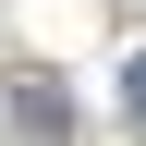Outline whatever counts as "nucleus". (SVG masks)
Returning <instances> with one entry per match:
<instances>
[{
	"instance_id": "1",
	"label": "nucleus",
	"mask_w": 146,
	"mask_h": 146,
	"mask_svg": "<svg viewBox=\"0 0 146 146\" xmlns=\"http://www.w3.org/2000/svg\"><path fill=\"white\" fill-rule=\"evenodd\" d=\"M122 110H134V122H146V61H134V73H122Z\"/></svg>"
}]
</instances>
